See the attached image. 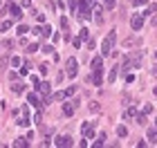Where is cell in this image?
<instances>
[{"label": "cell", "instance_id": "28", "mask_svg": "<svg viewBox=\"0 0 157 148\" xmlns=\"http://www.w3.org/2000/svg\"><path fill=\"white\" fill-rule=\"evenodd\" d=\"M11 67H20V58H18V56L11 58Z\"/></svg>", "mask_w": 157, "mask_h": 148}, {"label": "cell", "instance_id": "39", "mask_svg": "<svg viewBox=\"0 0 157 148\" xmlns=\"http://www.w3.org/2000/svg\"><path fill=\"white\" fill-rule=\"evenodd\" d=\"M150 23H153V25H157V16H153V20H150Z\"/></svg>", "mask_w": 157, "mask_h": 148}, {"label": "cell", "instance_id": "16", "mask_svg": "<svg viewBox=\"0 0 157 148\" xmlns=\"http://www.w3.org/2000/svg\"><path fill=\"white\" fill-rule=\"evenodd\" d=\"M139 126H146V121H148V114L146 112H142V114H137V119H135Z\"/></svg>", "mask_w": 157, "mask_h": 148}, {"label": "cell", "instance_id": "35", "mask_svg": "<svg viewBox=\"0 0 157 148\" xmlns=\"http://www.w3.org/2000/svg\"><path fill=\"white\" fill-rule=\"evenodd\" d=\"M132 5H135V7H142V5H146V0H132Z\"/></svg>", "mask_w": 157, "mask_h": 148}, {"label": "cell", "instance_id": "34", "mask_svg": "<svg viewBox=\"0 0 157 148\" xmlns=\"http://www.w3.org/2000/svg\"><path fill=\"white\" fill-rule=\"evenodd\" d=\"M47 70H50V65H47V63H43V65H41V74H47Z\"/></svg>", "mask_w": 157, "mask_h": 148}, {"label": "cell", "instance_id": "9", "mask_svg": "<svg viewBox=\"0 0 157 148\" xmlns=\"http://www.w3.org/2000/svg\"><path fill=\"white\" fill-rule=\"evenodd\" d=\"M34 87H36V92H38V94H45V97L50 94V90H52V85H50L47 81H41V83H36Z\"/></svg>", "mask_w": 157, "mask_h": 148}, {"label": "cell", "instance_id": "18", "mask_svg": "<svg viewBox=\"0 0 157 148\" xmlns=\"http://www.w3.org/2000/svg\"><path fill=\"white\" fill-rule=\"evenodd\" d=\"M27 31H29V27H27V25H18V27H16V34H18V36H25Z\"/></svg>", "mask_w": 157, "mask_h": 148}, {"label": "cell", "instance_id": "22", "mask_svg": "<svg viewBox=\"0 0 157 148\" xmlns=\"http://www.w3.org/2000/svg\"><path fill=\"white\" fill-rule=\"evenodd\" d=\"M38 50H41V45H38V43H34V45L27 47V52H29V54H34V52H38Z\"/></svg>", "mask_w": 157, "mask_h": 148}, {"label": "cell", "instance_id": "4", "mask_svg": "<svg viewBox=\"0 0 157 148\" xmlns=\"http://www.w3.org/2000/svg\"><path fill=\"white\" fill-rule=\"evenodd\" d=\"M65 67H67V77H76V72H79V61H76V58H67Z\"/></svg>", "mask_w": 157, "mask_h": 148}, {"label": "cell", "instance_id": "5", "mask_svg": "<svg viewBox=\"0 0 157 148\" xmlns=\"http://www.w3.org/2000/svg\"><path fill=\"white\" fill-rule=\"evenodd\" d=\"M90 81H92V85H101L103 83V70H92V74H90Z\"/></svg>", "mask_w": 157, "mask_h": 148}, {"label": "cell", "instance_id": "17", "mask_svg": "<svg viewBox=\"0 0 157 148\" xmlns=\"http://www.w3.org/2000/svg\"><path fill=\"white\" fill-rule=\"evenodd\" d=\"M9 11H11V16H14V18H18V16H20V7H18V5H9Z\"/></svg>", "mask_w": 157, "mask_h": 148}, {"label": "cell", "instance_id": "6", "mask_svg": "<svg viewBox=\"0 0 157 148\" xmlns=\"http://www.w3.org/2000/svg\"><path fill=\"white\" fill-rule=\"evenodd\" d=\"M81 130H83V137H85V139H94V123L85 121L81 126Z\"/></svg>", "mask_w": 157, "mask_h": 148}, {"label": "cell", "instance_id": "11", "mask_svg": "<svg viewBox=\"0 0 157 148\" xmlns=\"http://www.w3.org/2000/svg\"><path fill=\"white\" fill-rule=\"evenodd\" d=\"M27 101H29L31 106H36V108H41V106H43V103H41L43 99L38 97V92H31V94H27Z\"/></svg>", "mask_w": 157, "mask_h": 148}, {"label": "cell", "instance_id": "13", "mask_svg": "<svg viewBox=\"0 0 157 148\" xmlns=\"http://www.w3.org/2000/svg\"><path fill=\"white\" fill-rule=\"evenodd\" d=\"M139 45H142L139 38H126V41H123V47H126V50H132V47H139Z\"/></svg>", "mask_w": 157, "mask_h": 148}, {"label": "cell", "instance_id": "27", "mask_svg": "<svg viewBox=\"0 0 157 148\" xmlns=\"http://www.w3.org/2000/svg\"><path fill=\"white\" fill-rule=\"evenodd\" d=\"M81 41H83L81 36H79V38H74V41H72V47H74V50H76V47H81Z\"/></svg>", "mask_w": 157, "mask_h": 148}, {"label": "cell", "instance_id": "40", "mask_svg": "<svg viewBox=\"0 0 157 148\" xmlns=\"http://www.w3.org/2000/svg\"><path fill=\"white\" fill-rule=\"evenodd\" d=\"M153 94H155V97H157V85H155V87H153Z\"/></svg>", "mask_w": 157, "mask_h": 148}, {"label": "cell", "instance_id": "1", "mask_svg": "<svg viewBox=\"0 0 157 148\" xmlns=\"http://www.w3.org/2000/svg\"><path fill=\"white\" fill-rule=\"evenodd\" d=\"M115 43H117V34H115V31H110V34L103 38V43H101V56H110Z\"/></svg>", "mask_w": 157, "mask_h": 148}, {"label": "cell", "instance_id": "15", "mask_svg": "<svg viewBox=\"0 0 157 148\" xmlns=\"http://www.w3.org/2000/svg\"><path fill=\"white\" fill-rule=\"evenodd\" d=\"M123 119H126V121H132V119H137V110H135V108H128L126 112H123Z\"/></svg>", "mask_w": 157, "mask_h": 148}, {"label": "cell", "instance_id": "25", "mask_svg": "<svg viewBox=\"0 0 157 148\" xmlns=\"http://www.w3.org/2000/svg\"><path fill=\"white\" fill-rule=\"evenodd\" d=\"M106 144V135H99V139L94 141V146H103Z\"/></svg>", "mask_w": 157, "mask_h": 148}, {"label": "cell", "instance_id": "37", "mask_svg": "<svg viewBox=\"0 0 157 148\" xmlns=\"http://www.w3.org/2000/svg\"><path fill=\"white\" fill-rule=\"evenodd\" d=\"M34 121H36V123H41V121H43V117H41V112H36V114H34Z\"/></svg>", "mask_w": 157, "mask_h": 148}, {"label": "cell", "instance_id": "36", "mask_svg": "<svg viewBox=\"0 0 157 148\" xmlns=\"http://www.w3.org/2000/svg\"><path fill=\"white\" fill-rule=\"evenodd\" d=\"M115 7V0H106V9H112Z\"/></svg>", "mask_w": 157, "mask_h": 148}, {"label": "cell", "instance_id": "23", "mask_svg": "<svg viewBox=\"0 0 157 148\" xmlns=\"http://www.w3.org/2000/svg\"><path fill=\"white\" fill-rule=\"evenodd\" d=\"M115 79H117V67H112V70H110V74H108V81H115Z\"/></svg>", "mask_w": 157, "mask_h": 148}, {"label": "cell", "instance_id": "33", "mask_svg": "<svg viewBox=\"0 0 157 148\" xmlns=\"http://www.w3.org/2000/svg\"><path fill=\"white\" fill-rule=\"evenodd\" d=\"M88 34H90V31H88V29H81V34H79V36H81L83 41H88Z\"/></svg>", "mask_w": 157, "mask_h": 148}, {"label": "cell", "instance_id": "30", "mask_svg": "<svg viewBox=\"0 0 157 148\" xmlns=\"http://www.w3.org/2000/svg\"><path fill=\"white\" fill-rule=\"evenodd\" d=\"M94 45H96L94 38H88V50H94Z\"/></svg>", "mask_w": 157, "mask_h": 148}, {"label": "cell", "instance_id": "14", "mask_svg": "<svg viewBox=\"0 0 157 148\" xmlns=\"http://www.w3.org/2000/svg\"><path fill=\"white\" fill-rule=\"evenodd\" d=\"M90 65H92V70H103V56H94L90 61Z\"/></svg>", "mask_w": 157, "mask_h": 148}, {"label": "cell", "instance_id": "12", "mask_svg": "<svg viewBox=\"0 0 157 148\" xmlns=\"http://www.w3.org/2000/svg\"><path fill=\"white\" fill-rule=\"evenodd\" d=\"M11 92L14 94H23L25 92V83L23 81H11Z\"/></svg>", "mask_w": 157, "mask_h": 148}, {"label": "cell", "instance_id": "26", "mask_svg": "<svg viewBox=\"0 0 157 148\" xmlns=\"http://www.w3.org/2000/svg\"><path fill=\"white\" fill-rule=\"evenodd\" d=\"M14 146H27V139H25V137L16 139V141H14Z\"/></svg>", "mask_w": 157, "mask_h": 148}, {"label": "cell", "instance_id": "19", "mask_svg": "<svg viewBox=\"0 0 157 148\" xmlns=\"http://www.w3.org/2000/svg\"><path fill=\"white\" fill-rule=\"evenodd\" d=\"M117 135H119V137H128V128L126 126H117Z\"/></svg>", "mask_w": 157, "mask_h": 148}, {"label": "cell", "instance_id": "31", "mask_svg": "<svg viewBox=\"0 0 157 148\" xmlns=\"http://www.w3.org/2000/svg\"><path fill=\"white\" fill-rule=\"evenodd\" d=\"M9 27H11V23H9V20H5V23H2V25H0V29L5 31V29H9Z\"/></svg>", "mask_w": 157, "mask_h": 148}, {"label": "cell", "instance_id": "3", "mask_svg": "<svg viewBox=\"0 0 157 148\" xmlns=\"http://www.w3.org/2000/svg\"><path fill=\"white\" fill-rule=\"evenodd\" d=\"M144 18H146L144 14H135V16L130 18V27H132V31H139V29L144 27Z\"/></svg>", "mask_w": 157, "mask_h": 148}, {"label": "cell", "instance_id": "7", "mask_svg": "<svg viewBox=\"0 0 157 148\" xmlns=\"http://www.w3.org/2000/svg\"><path fill=\"white\" fill-rule=\"evenodd\" d=\"M54 144H56L58 148H67V146H74V139H72L70 135H63V137H58Z\"/></svg>", "mask_w": 157, "mask_h": 148}, {"label": "cell", "instance_id": "2", "mask_svg": "<svg viewBox=\"0 0 157 148\" xmlns=\"http://www.w3.org/2000/svg\"><path fill=\"white\" fill-rule=\"evenodd\" d=\"M76 92V85H70L67 90H58V92H54V99L56 101H67V97H72Z\"/></svg>", "mask_w": 157, "mask_h": 148}, {"label": "cell", "instance_id": "41", "mask_svg": "<svg viewBox=\"0 0 157 148\" xmlns=\"http://www.w3.org/2000/svg\"><path fill=\"white\" fill-rule=\"evenodd\" d=\"M155 126H157V119H155Z\"/></svg>", "mask_w": 157, "mask_h": 148}, {"label": "cell", "instance_id": "8", "mask_svg": "<svg viewBox=\"0 0 157 148\" xmlns=\"http://www.w3.org/2000/svg\"><path fill=\"white\" fill-rule=\"evenodd\" d=\"M79 14H81V18H90V2H88V0H81V2H79Z\"/></svg>", "mask_w": 157, "mask_h": 148}, {"label": "cell", "instance_id": "21", "mask_svg": "<svg viewBox=\"0 0 157 148\" xmlns=\"http://www.w3.org/2000/svg\"><path fill=\"white\" fill-rule=\"evenodd\" d=\"M90 112H101V106H99L96 101H92L90 103Z\"/></svg>", "mask_w": 157, "mask_h": 148}, {"label": "cell", "instance_id": "10", "mask_svg": "<svg viewBox=\"0 0 157 148\" xmlns=\"http://www.w3.org/2000/svg\"><path fill=\"white\" fill-rule=\"evenodd\" d=\"M74 110H76V101H65L63 103V114H65V117H72Z\"/></svg>", "mask_w": 157, "mask_h": 148}, {"label": "cell", "instance_id": "32", "mask_svg": "<svg viewBox=\"0 0 157 148\" xmlns=\"http://www.w3.org/2000/svg\"><path fill=\"white\" fill-rule=\"evenodd\" d=\"M144 112H146V114L153 112V106H150V103H146V106H144Z\"/></svg>", "mask_w": 157, "mask_h": 148}, {"label": "cell", "instance_id": "29", "mask_svg": "<svg viewBox=\"0 0 157 148\" xmlns=\"http://www.w3.org/2000/svg\"><path fill=\"white\" fill-rule=\"evenodd\" d=\"M70 9H72V11L79 9V2H76V0H70Z\"/></svg>", "mask_w": 157, "mask_h": 148}, {"label": "cell", "instance_id": "20", "mask_svg": "<svg viewBox=\"0 0 157 148\" xmlns=\"http://www.w3.org/2000/svg\"><path fill=\"white\" fill-rule=\"evenodd\" d=\"M50 34H52V27H50V25H43V29H41V36H43V38H47Z\"/></svg>", "mask_w": 157, "mask_h": 148}, {"label": "cell", "instance_id": "38", "mask_svg": "<svg viewBox=\"0 0 157 148\" xmlns=\"http://www.w3.org/2000/svg\"><path fill=\"white\" fill-rule=\"evenodd\" d=\"M31 5V0H20V7H29Z\"/></svg>", "mask_w": 157, "mask_h": 148}, {"label": "cell", "instance_id": "24", "mask_svg": "<svg viewBox=\"0 0 157 148\" xmlns=\"http://www.w3.org/2000/svg\"><path fill=\"white\" fill-rule=\"evenodd\" d=\"M41 52H45V54H54V47H52V45H43Z\"/></svg>", "mask_w": 157, "mask_h": 148}]
</instances>
